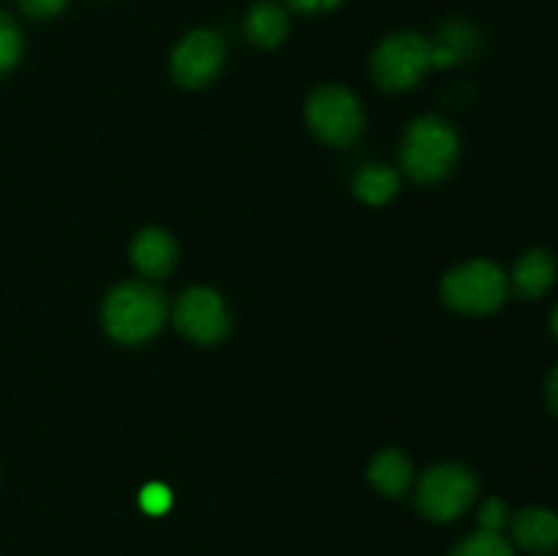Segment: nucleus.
Here are the masks:
<instances>
[{"instance_id":"39448f33","label":"nucleus","mask_w":558,"mask_h":556,"mask_svg":"<svg viewBox=\"0 0 558 556\" xmlns=\"http://www.w3.org/2000/svg\"><path fill=\"white\" fill-rule=\"evenodd\" d=\"M374 76L390 93L409 90L430 71V41L420 33H392L376 47Z\"/></svg>"},{"instance_id":"aec40b11","label":"nucleus","mask_w":558,"mask_h":556,"mask_svg":"<svg viewBox=\"0 0 558 556\" xmlns=\"http://www.w3.org/2000/svg\"><path fill=\"white\" fill-rule=\"evenodd\" d=\"M16 3L33 20H52L69 5V0H16Z\"/></svg>"},{"instance_id":"ddd939ff","label":"nucleus","mask_w":558,"mask_h":556,"mask_svg":"<svg viewBox=\"0 0 558 556\" xmlns=\"http://www.w3.org/2000/svg\"><path fill=\"white\" fill-rule=\"evenodd\" d=\"M289 33V16L283 5L272 3V0H259L245 14V36L254 47L276 49L281 47L283 38Z\"/></svg>"},{"instance_id":"423d86ee","label":"nucleus","mask_w":558,"mask_h":556,"mask_svg":"<svg viewBox=\"0 0 558 556\" xmlns=\"http://www.w3.org/2000/svg\"><path fill=\"white\" fill-rule=\"evenodd\" d=\"M305 120L322 142L332 147H347L363 131V109L352 90L341 85H325L314 90L305 104Z\"/></svg>"},{"instance_id":"5701e85b","label":"nucleus","mask_w":558,"mask_h":556,"mask_svg":"<svg viewBox=\"0 0 558 556\" xmlns=\"http://www.w3.org/2000/svg\"><path fill=\"white\" fill-rule=\"evenodd\" d=\"M550 333H554L558 341V303L554 305V311H550Z\"/></svg>"},{"instance_id":"4468645a","label":"nucleus","mask_w":558,"mask_h":556,"mask_svg":"<svg viewBox=\"0 0 558 556\" xmlns=\"http://www.w3.org/2000/svg\"><path fill=\"white\" fill-rule=\"evenodd\" d=\"M368 480L385 496H401L412 483V461L401 450L376 452L368 467Z\"/></svg>"},{"instance_id":"f3484780","label":"nucleus","mask_w":558,"mask_h":556,"mask_svg":"<svg viewBox=\"0 0 558 556\" xmlns=\"http://www.w3.org/2000/svg\"><path fill=\"white\" fill-rule=\"evenodd\" d=\"M22 49H25L22 31L5 11H0V76H5L20 63Z\"/></svg>"},{"instance_id":"9d476101","label":"nucleus","mask_w":558,"mask_h":556,"mask_svg":"<svg viewBox=\"0 0 558 556\" xmlns=\"http://www.w3.org/2000/svg\"><path fill=\"white\" fill-rule=\"evenodd\" d=\"M558 262L556 254L548 249H529L515 262L510 276V292L521 300H539L556 287Z\"/></svg>"},{"instance_id":"412c9836","label":"nucleus","mask_w":558,"mask_h":556,"mask_svg":"<svg viewBox=\"0 0 558 556\" xmlns=\"http://www.w3.org/2000/svg\"><path fill=\"white\" fill-rule=\"evenodd\" d=\"M283 3L300 14H327V11H336L343 0H283Z\"/></svg>"},{"instance_id":"4be33fe9","label":"nucleus","mask_w":558,"mask_h":556,"mask_svg":"<svg viewBox=\"0 0 558 556\" xmlns=\"http://www.w3.org/2000/svg\"><path fill=\"white\" fill-rule=\"evenodd\" d=\"M545 401H548V409L558 418V363L548 374V379H545Z\"/></svg>"},{"instance_id":"6ab92c4d","label":"nucleus","mask_w":558,"mask_h":556,"mask_svg":"<svg viewBox=\"0 0 558 556\" xmlns=\"http://www.w3.org/2000/svg\"><path fill=\"white\" fill-rule=\"evenodd\" d=\"M140 505L147 516H163L172 507V491L163 483H150L142 488Z\"/></svg>"},{"instance_id":"f03ea898","label":"nucleus","mask_w":558,"mask_h":556,"mask_svg":"<svg viewBox=\"0 0 558 556\" xmlns=\"http://www.w3.org/2000/svg\"><path fill=\"white\" fill-rule=\"evenodd\" d=\"M458 153H461V140L452 129L450 120L439 114H425L414 120L412 129L407 131L401 150V164L417 183H436L447 178L456 167Z\"/></svg>"},{"instance_id":"20e7f679","label":"nucleus","mask_w":558,"mask_h":556,"mask_svg":"<svg viewBox=\"0 0 558 556\" xmlns=\"http://www.w3.org/2000/svg\"><path fill=\"white\" fill-rule=\"evenodd\" d=\"M480 491L477 474L463 463H439L420 478L417 510L430 521H456L474 505Z\"/></svg>"},{"instance_id":"f257e3e1","label":"nucleus","mask_w":558,"mask_h":556,"mask_svg":"<svg viewBox=\"0 0 558 556\" xmlns=\"http://www.w3.org/2000/svg\"><path fill=\"white\" fill-rule=\"evenodd\" d=\"M167 319L163 294L147 281H125L104 300V327L120 343H142Z\"/></svg>"},{"instance_id":"9b49d317","label":"nucleus","mask_w":558,"mask_h":556,"mask_svg":"<svg viewBox=\"0 0 558 556\" xmlns=\"http://www.w3.org/2000/svg\"><path fill=\"white\" fill-rule=\"evenodd\" d=\"M131 262L145 278H163L178 265V245L163 229H142L131 243Z\"/></svg>"},{"instance_id":"6e6552de","label":"nucleus","mask_w":558,"mask_h":556,"mask_svg":"<svg viewBox=\"0 0 558 556\" xmlns=\"http://www.w3.org/2000/svg\"><path fill=\"white\" fill-rule=\"evenodd\" d=\"M172 319L174 327L194 343H218L232 327L221 294L207 287H194L180 294Z\"/></svg>"},{"instance_id":"dca6fc26","label":"nucleus","mask_w":558,"mask_h":556,"mask_svg":"<svg viewBox=\"0 0 558 556\" xmlns=\"http://www.w3.org/2000/svg\"><path fill=\"white\" fill-rule=\"evenodd\" d=\"M452 556H515V545L512 540H507L501 532H477L466 534L461 543L452 548Z\"/></svg>"},{"instance_id":"0eeeda50","label":"nucleus","mask_w":558,"mask_h":556,"mask_svg":"<svg viewBox=\"0 0 558 556\" xmlns=\"http://www.w3.org/2000/svg\"><path fill=\"white\" fill-rule=\"evenodd\" d=\"M223 58H227V47H223L221 33L199 27L180 38L178 47L172 49L169 65L178 85L196 90V87L210 85L221 74Z\"/></svg>"},{"instance_id":"f8f14e48","label":"nucleus","mask_w":558,"mask_h":556,"mask_svg":"<svg viewBox=\"0 0 558 556\" xmlns=\"http://www.w3.org/2000/svg\"><path fill=\"white\" fill-rule=\"evenodd\" d=\"M480 52V33L469 22H450L430 41V69H450L466 63Z\"/></svg>"},{"instance_id":"2eb2a0df","label":"nucleus","mask_w":558,"mask_h":556,"mask_svg":"<svg viewBox=\"0 0 558 556\" xmlns=\"http://www.w3.org/2000/svg\"><path fill=\"white\" fill-rule=\"evenodd\" d=\"M401 189L396 169L381 167V164H368L354 174V194L365 205H385Z\"/></svg>"},{"instance_id":"7ed1b4c3","label":"nucleus","mask_w":558,"mask_h":556,"mask_svg":"<svg viewBox=\"0 0 558 556\" xmlns=\"http://www.w3.org/2000/svg\"><path fill=\"white\" fill-rule=\"evenodd\" d=\"M510 276L490 259H472L452 267L441 281V298L461 314L485 316L505 305Z\"/></svg>"},{"instance_id":"1a4fd4ad","label":"nucleus","mask_w":558,"mask_h":556,"mask_svg":"<svg viewBox=\"0 0 558 556\" xmlns=\"http://www.w3.org/2000/svg\"><path fill=\"white\" fill-rule=\"evenodd\" d=\"M512 545L532 556H550L558 551V512L550 507H523L510 518Z\"/></svg>"},{"instance_id":"a211bd4d","label":"nucleus","mask_w":558,"mask_h":556,"mask_svg":"<svg viewBox=\"0 0 558 556\" xmlns=\"http://www.w3.org/2000/svg\"><path fill=\"white\" fill-rule=\"evenodd\" d=\"M510 518H512L510 505H507L505 499H499V496L485 499L477 512L480 529H485V532H501L505 527H510Z\"/></svg>"}]
</instances>
